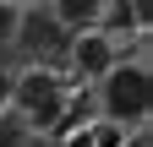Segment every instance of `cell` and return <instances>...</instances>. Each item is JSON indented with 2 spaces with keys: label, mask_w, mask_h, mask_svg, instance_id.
<instances>
[{
  "label": "cell",
  "mask_w": 153,
  "mask_h": 147,
  "mask_svg": "<svg viewBox=\"0 0 153 147\" xmlns=\"http://www.w3.org/2000/svg\"><path fill=\"white\" fill-rule=\"evenodd\" d=\"M66 60L76 76H104V71L115 65V38L99 27H82V33H71V49H66Z\"/></svg>",
  "instance_id": "277c9868"
},
{
  "label": "cell",
  "mask_w": 153,
  "mask_h": 147,
  "mask_svg": "<svg viewBox=\"0 0 153 147\" xmlns=\"http://www.w3.org/2000/svg\"><path fill=\"white\" fill-rule=\"evenodd\" d=\"M16 16H22V11H16L11 0H0V49H11V38H16Z\"/></svg>",
  "instance_id": "ba28073f"
},
{
  "label": "cell",
  "mask_w": 153,
  "mask_h": 147,
  "mask_svg": "<svg viewBox=\"0 0 153 147\" xmlns=\"http://www.w3.org/2000/svg\"><path fill=\"white\" fill-rule=\"evenodd\" d=\"M11 104H16V120L27 125V131H60L66 120V82L55 76V71H22L11 87Z\"/></svg>",
  "instance_id": "7a4b0ae2"
},
{
  "label": "cell",
  "mask_w": 153,
  "mask_h": 147,
  "mask_svg": "<svg viewBox=\"0 0 153 147\" xmlns=\"http://www.w3.org/2000/svg\"><path fill=\"white\" fill-rule=\"evenodd\" d=\"M11 44L22 49V54H27L38 71H49L55 60H66V49H71V33L55 22L49 11H22V16H16V38H11Z\"/></svg>",
  "instance_id": "3957f363"
},
{
  "label": "cell",
  "mask_w": 153,
  "mask_h": 147,
  "mask_svg": "<svg viewBox=\"0 0 153 147\" xmlns=\"http://www.w3.org/2000/svg\"><path fill=\"white\" fill-rule=\"evenodd\" d=\"M99 104H104V120L109 125H142L148 109H153V76H148V65L115 60L99 76Z\"/></svg>",
  "instance_id": "6da1fadb"
},
{
  "label": "cell",
  "mask_w": 153,
  "mask_h": 147,
  "mask_svg": "<svg viewBox=\"0 0 153 147\" xmlns=\"http://www.w3.org/2000/svg\"><path fill=\"white\" fill-rule=\"evenodd\" d=\"M0 147H33V131L16 115H0Z\"/></svg>",
  "instance_id": "52a82bcc"
},
{
  "label": "cell",
  "mask_w": 153,
  "mask_h": 147,
  "mask_svg": "<svg viewBox=\"0 0 153 147\" xmlns=\"http://www.w3.org/2000/svg\"><path fill=\"white\" fill-rule=\"evenodd\" d=\"M99 11H104V0H55V6H49V16H55L66 33L93 27V22H99Z\"/></svg>",
  "instance_id": "5b68a950"
},
{
  "label": "cell",
  "mask_w": 153,
  "mask_h": 147,
  "mask_svg": "<svg viewBox=\"0 0 153 147\" xmlns=\"http://www.w3.org/2000/svg\"><path fill=\"white\" fill-rule=\"evenodd\" d=\"M11 87H16V76H11L6 65H0V115H6V109H11Z\"/></svg>",
  "instance_id": "9c48e42d"
},
{
  "label": "cell",
  "mask_w": 153,
  "mask_h": 147,
  "mask_svg": "<svg viewBox=\"0 0 153 147\" xmlns=\"http://www.w3.org/2000/svg\"><path fill=\"white\" fill-rule=\"evenodd\" d=\"M120 147H148V136L137 131V136H120Z\"/></svg>",
  "instance_id": "30bf717a"
},
{
  "label": "cell",
  "mask_w": 153,
  "mask_h": 147,
  "mask_svg": "<svg viewBox=\"0 0 153 147\" xmlns=\"http://www.w3.org/2000/svg\"><path fill=\"white\" fill-rule=\"evenodd\" d=\"M99 33H120V27H142L137 22V0H104V11H99V22H93Z\"/></svg>",
  "instance_id": "8992f818"
}]
</instances>
